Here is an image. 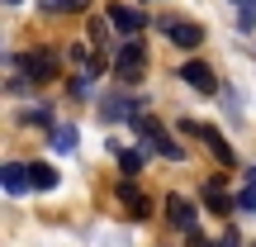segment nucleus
<instances>
[{
    "label": "nucleus",
    "mask_w": 256,
    "mask_h": 247,
    "mask_svg": "<svg viewBox=\"0 0 256 247\" xmlns=\"http://www.w3.org/2000/svg\"><path fill=\"white\" fill-rule=\"evenodd\" d=\"M90 0H43V10H52V15H76V10H86Z\"/></svg>",
    "instance_id": "17"
},
{
    "label": "nucleus",
    "mask_w": 256,
    "mask_h": 247,
    "mask_svg": "<svg viewBox=\"0 0 256 247\" xmlns=\"http://www.w3.org/2000/svg\"><path fill=\"white\" fill-rule=\"evenodd\" d=\"M114 147V157H119V171L124 176H138L142 171V152H138V147H119V143H110Z\"/></svg>",
    "instance_id": "13"
},
{
    "label": "nucleus",
    "mask_w": 256,
    "mask_h": 247,
    "mask_svg": "<svg viewBox=\"0 0 256 247\" xmlns=\"http://www.w3.org/2000/svg\"><path fill=\"white\" fill-rule=\"evenodd\" d=\"M176 128H180V133H185V138H200V143H204V147H209V152H214V157H218V162H223V166H232V162H238V152H232V143H228V138H223V133H218V128H214V124H200V119H180V124H176Z\"/></svg>",
    "instance_id": "2"
},
{
    "label": "nucleus",
    "mask_w": 256,
    "mask_h": 247,
    "mask_svg": "<svg viewBox=\"0 0 256 247\" xmlns=\"http://www.w3.org/2000/svg\"><path fill=\"white\" fill-rule=\"evenodd\" d=\"M238 5H242V0H238Z\"/></svg>",
    "instance_id": "22"
},
{
    "label": "nucleus",
    "mask_w": 256,
    "mask_h": 247,
    "mask_svg": "<svg viewBox=\"0 0 256 247\" xmlns=\"http://www.w3.org/2000/svg\"><path fill=\"white\" fill-rule=\"evenodd\" d=\"M0 185H5L14 200H19L24 190H34V181H28V171H24L19 162H5V166H0Z\"/></svg>",
    "instance_id": "11"
},
{
    "label": "nucleus",
    "mask_w": 256,
    "mask_h": 247,
    "mask_svg": "<svg viewBox=\"0 0 256 247\" xmlns=\"http://www.w3.org/2000/svg\"><path fill=\"white\" fill-rule=\"evenodd\" d=\"M72 62L81 67V76H90V81L104 72V67H110V62H104V53H95V48H86V43H76V48H72Z\"/></svg>",
    "instance_id": "10"
},
{
    "label": "nucleus",
    "mask_w": 256,
    "mask_h": 247,
    "mask_svg": "<svg viewBox=\"0 0 256 247\" xmlns=\"http://www.w3.org/2000/svg\"><path fill=\"white\" fill-rule=\"evenodd\" d=\"M180 81L190 86V91H200V95H214V91H218V76H214V67L200 62V57L180 62Z\"/></svg>",
    "instance_id": "8"
},
{
    "label": "nucleus",
    "mask_w": 256,
    "mask_h": 247,
    "mask_svg": "<svg viewBox=\"0 0 256 247\" xmlns=\"http://www.w3.org/2000/svg\"><path fill=\"white\" fill-rule=\"evenodd\" d=\"M204 204H209L214 214H228L232 209V195L223 190V181H204Z\"/></svg>",
    "instance_id": "12"
},
{
    "label": "nucleus",
    "mask_w": 256,
    "mask_h": 247,
    "mask_svg": "<svg viewBox=\"0 0 256 247\" xmlns=\"http://www.w3.org/2000/svg\"><path fill=\"white\" fill-rule=\"evenodd\" d=\"M52 147L57 152H72L76 147V128H52Z\"/></svg>",
    "instance_id": "19"
},
{
    "label": "nucleus",
    "mask_w": 256,
    "mask_h": 247,
    "mask_svg": "<svg viewBox=\"0 0 256 247\" xmlns=\"http://www.w3.org/2000/svg\"><path fill=\"white\" fill-rule=\"evenodd\" d=\"M156 29H162L171 43H180V48H200V43H204V29L190 24V19H171V15H162V19H156Z\"/></svg>",
    "instance_id": "7"
},
{
    "label": "nucleus",
    "mask_w": 256,
    "mask_h": 247,
    "mask_svg": "<svg viewBox=\"0 0 256 247\" xmlns=\"http://www.w3.org/2000/svg\"><path fill=\"white\" fill-rule=\"evenodd\" d=\"M138 138H142V147H147V152H156V157H166V162H185V152H180V143H176V138L166 133V128L156 124L152 114H142V119H138Z\"/></svg>",
    "instance_id": "1"
},
{
    "label": "nucleus",
    "mask_w": 256,
    "mask_h": 247,
    "mask_svg": "<svg viewBox=\"0 0 256 247\" xmlns=\"http://www.w3.org/2000/svg\"><path fill=\"white\" fill-rule=\"evenodd\" d=\"M100 114H104V119H110V124H138V119H142V114H147V100H142V95H133V100H124V95H110V100H100Z\"/></svg>",
    "instance_id": "5"
},
{
    "label": "nucleus",
    "mask_w": 256,
    "mask_h": 247,
    "mask_svg": "<svg viewBox=\"0 0 256 247\" xmlns=\"http://www.w3.org/2000/svg\"><path fill=\"white\" fill-rule=\"evenodd\" d=\"M238 204H242V209H256V166H247V185H242Z\"/></svg>",
    "instance_id": "16"
},
{
    "label": "nucleus",
    "mask_w": 256,
    "mask_h": 247,
    "mask_svg": "<svg viewBox=\"0 0 256 247\" xmlns=\"http://www.w3.org/2000/svg\"><path fill=\"white\" fill-rule=\"evenodd\" d=\"M166 219H171L176 233H194V223H200V209H194L190 195H166Z\"/></svg>",
    "instance_id": "6"
},
{
    "label": "nucleus",
    "mask_w": 256,
    "mask_h": 247,
    "mask_svg": "<svg viewBox=\"0 0 256 247\" xmlns=\"http://www.w3.org/2000/svg\"><path fill=\"white\" fill-rule=\"evenodd\" d=\"M209 247H242V233H232V228H228V233H223V238H214Z\"/></svg>",
    "instance_id": "20"
},
{
    "label": "nucleus",
    "mask_w": 256,
    "mask_h": 247,
    "mask_svg": "<svg viewBox=\"0 0 256 247\" xmlns=\"http://www.w3.org/2000/svg\"><path fill=\"white\" fill-rule=\"evenodd\" d=\"M10 67H14V72H24L28 76V81H52V76H57V53H52V48H34V53H14V57H10Z\"/></svg>",
    "instance_id": "3"
},
{
    "label": "nucleus",
    "mask_w": 256,
    "mask_h": 247,
    "mask_svg": "<svg viewBox=\"0 0 256 247\" xmlns=\"http://www.w3.org/2000/svg\"><path fill=\"white\" fill-rule=\"evenodd\" d=\"M5 5H19V0H5Z\"/></svg>",
    "instance_id": "21"
},
{
    "label": "nucleus",
    "mask_w": 256,
    "mask_h": 247,
    "mask_svg": "<svg viewBox=\"0 0 256 247\" xmlns=\"http://www.w3.org/2000/svg\"><path fill=\"white\" fill-rule=\"evenodd\" d=\"M104 19H110L119 34H128V38H138L147 29V15H142V10H133V5H110V10H104Z\"/></svg>",
    "instance_id": "9"
},
{
    "label": "nucleus",
    "mask_w": 256,
    "mask_h": 247,
    "mask_svg": "<svg viewBox=\"0 0 256 247\" xmlns=\"http://www.w3.org/2000/svg\"><path fill=\"white\" fill-rule=\"evenodd\" d=\"M119 200H124V209L128 214H133V219H142V214H147V204H142V195H138V185H119Z\"/></svg>",
    "instance_id": "14"
},
{
    "label": "nucleus",
    "mask_w": 256,
    "mask_h": 247,
    "mask_svg": "<svg viewBox=\"0 0 256 247\" xmlns=\"http://www.w3.org/2000/svg\"><path fill=\"white\" fill-rule=\"evenodd\" d=\"M19 124H38V128H48V124H52V110H48V105H38V110H24V114H19Z\"/></svg>",
    "instance_id": "18"
},
{
    "label": "nucleus",
    "mask_w": 256,
    "mask_h": 247,
    "mask_svg": "<svg viewBox=\"0 0 256 247\" xmlns=\"http://www.w3.org/2000/svg\"><path fill=\"white\" fill-rule=\"evenodd\" d=\"M28 181H34V190H52V185H57V171H52V166H43V162H34V166H28Z\"/></svg>",
    "instance_id": "15"
},
{
    "label": "nucleus",
    "mask_w": 256,
    "mask_h": 247,
    "mask_svg": "<svg viewBox=\"0 0 256 247\" xmlns=\"http://www.w3.org/2000/svg\"><path fill=\"white\" fill-rule=\"evenodd\" d=\"M142 62H147V48L138 43V38H128L119 53H114V76H119V81H138V76H142Z\"/></svg>",
    "instance_id": "4"
}]
</instances>
